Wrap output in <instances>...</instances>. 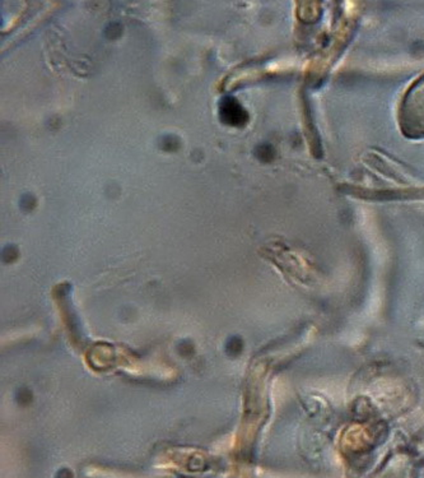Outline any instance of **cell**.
Returning a JSON list of instances; mask_svg holds the SVG:
<instances>
[{
	"label": "cell",
	"mask_w": 424,
	"mask_h": 478,
	"mask_svg": "<svg viewBox=\"0 0 424 478\" xmlns=\"http://www.w3.org/2000/svg\"><path fill=\"white\" fill-rule=\"evenodd\" d=\"M221 115L224 123L231 125H241L247 122L246 111L241 108V105H238L232 98L224 100L221 108Z\"/></svg>",
	"instance_id": "cell-1"
}]
</instances>
